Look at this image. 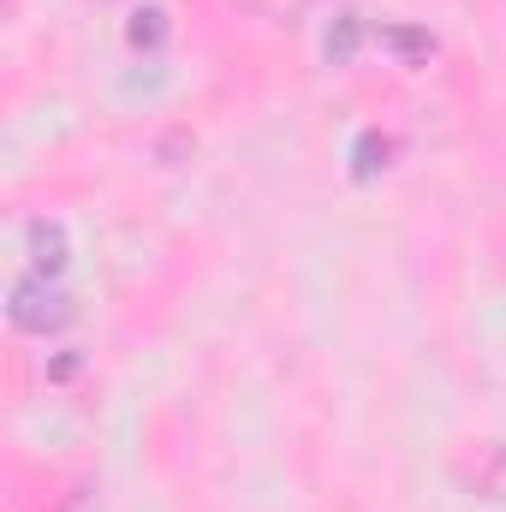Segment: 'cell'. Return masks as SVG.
<instances>
[{"label": "cell", "mask_w": 506, "mask_h": 512, "mask_svg": "<svg viewBox=\"0 0 506 512\" xmlns=\"http://www.w3.org/2000/svg\"><path fill=\"white\" fill-rule=\"evenodd\" d=\"M6 316H12V328H24V334H48V328H60V322L72 316V304L48 286V274H24V280L12 286Z\"/></svg>", "instance_id": "1"}, {"label": "cell", "mask_w": 506, "mask_h": 512, "mask_svg": "<svg viewBox=\"0 0 506 512\" xmlns=\"http://www.w3.org/2000/svg\"><path fill=\"white\" fill-rule=\"evenodd\" d=\"M24 239H30V268H36V274H48V280H54V274H66L72 245H66V227H60V221H30V233H24Z\"/></svg>", "instance_id": "2"}, {"label": "cell", "mask_w": 506, "mask_h": 512, "mask_svg": "<svg viewBox=\"0 0 506 512\" xmlns=\"http://www.w3.org/2000/svg\"><path fill=\"white\" fill-rule=\"evenodd\" d=\"M376 42L399 60V66H423V60L435 54V36H429V30H417V24H381Z\"/></svg>", "instance_id": "3"}, {"label": "cell", "mask_w": 506, "mask_h": 512, "mask_svg": "<svg viewBox=\"0 0 506 512\" xmlns=\"http://www.w3.org/2000/svg\"><path fill=\"white\" fill-rule=\"evenodd\" d=\"M161 42H167V12L143 6V12L131 18V48H161Z\"/></svg>", "instance_id": "4"}, {"label": "cell", "mask_w": 506, "mask_h": 512, "mask_svg": "<svg viewBox=\"0 0 506 512\" xmlns=\"http://www.w3.org/2000/svg\"><path fill=\"white\" fill-rule=\"evenodd\" d=\"M328 54H334V60H352V54H358V18H352V12L328 30Z\"/></svg>", "instance_id": "5"}, {"label": "cell", "mask_w": 506, "mask_h": 512, "mask_svg": "<svg viewBox=\"0 0 506 512\" xmlns=\"http://www.w3.org/2000/svg\"><path fill=\"white\" fill-rule=\"evenodd\" d=\"M387 149H393V143H387V137H376V131L358 143V179H370L376 167H387Z\"/></svg>", "instance_id": "6"}]
</instances>
